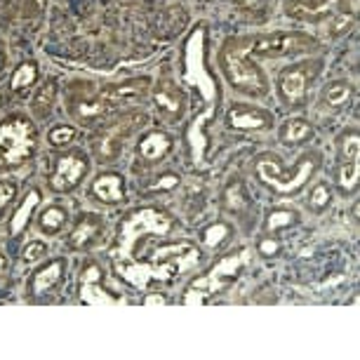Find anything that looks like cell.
I'll return each mask as SVG.
<instances>
[{
  "instance_id": "obj_29",
  "label": "cell",
  "mask_w": 360,
  "mask_h": 360,
  "mask_svg": "<svg viewBox=\"0 0 360 360\" xmlns=\"http://www.w3.org/2000/svg\"><path fill=\"white\" fill-rule=\"evenodd\" d=\"M330 198H332V191L328 184H318L314 191H311V198H309V207L314 212H323L325 207L330 205Z\"/></svg>"
},
{
  "instance_id": "obj_41",
  "label": "cell",
  "mask_w": 360,
  "mask_h": 360,
  "mask_svg": "<svg viewBox=\"0 0 360 360\" xmlns=\"http://www.w3.org/2000/svg\"><path fill=\"white\" fill-rule=\"evenodd\" d=\"M151 304H165V299L160 295H151V297H146V307H151Z\"/></svg>"
},
{
  "instance_id": "obj_38",
  "label": "cell",
  "mask_w": 360,
  "mask_h": 360,
  "mask_svg": "<svg viewBox=\"0 0 360 360\" xmlns=\"http://www.w3.org/2000/svg\"><path fill=\"white\" fill-rule=\"evenodd\" d=\"M176 184H179V176L165 174V176H160V181H155L153 188H155V191H167V188H174Z\"/></svg>"
},
{
  "instance_id": "obj_5",
  "label": "cell",
  "mask_w": 360,
  "mask_h": 360,
  "mask_svg": "<svg viewBox=\"0 0 360 360\" xmlns=\"http://www.w3.org/2000/svg\"><path fill=\"white\" fill-rule=\"evenodd\" d=\"M219 64L224 73H226L229 83L238 87V90H245L252 94H266V78L257 66L250 62V57L240 54L231 45V40H226L224 50L219 54Z\"/></svg>"
},
{
  "instance_id": "obj_33",
  "label": "cell",
  "mask_w": 360,
  "mask_h": 360,
  "mask_svg": "<svg viewBox=\"0 0 360 360\" xmlns=\"http://www.w3.org/2000/svg\"><path fill=\"white\" fill-rule=\"evenodd\" d=\"M295 212H290V210H276V212L269 214V221H266V229L269 231H276L281 226H290L292 221H295Z\"/></svg>"
},
{
  "instance_id": "obj_40",
  "label": "cell",
  "mask_w": 360,
  "mask_h": 360,
  "mask_svg": "<svg viewBox=\"0 0 360 360\" xmlns=\"http://www.w3.org/2000/svg\"><path fill=\"white\" fill-rule=\"evenodd\" d=\"M278 248H281V243H278V240H262L259 252L262 255H276Z\"/></svg>"
},
{
  "instance_id": "obj_20",
  "label": "cell",
  "mask_w": 360,
  "mask_h": 360,
  "mask_svg": "<svg viewBox=\"0 0 360 360\" xmlns=\"http://www.w3.org/2000/svg\"><path fill=\"white\" fill-rule=\"evenodd\" d=\"M101 229H104L101 219H97L94 214H85L83 219H80L78 226L73 229V233H71V248L73 250L90 248L92 243H94V238L101 233Z\"/></svg>"
},
{
  "instance_id": "obj_36",
  "label": "cell",
  "mask_w": 360,
  "mask_h": 360,
  "mask_svg": "<svg viewBox=\"0 0 360 360\" xmlns=\"http://www.w3.org/2000/svg\"><path fill=\"white\" fill-rule=\"evenodd\" d=\"M15 195H17V186L12 184V181H3V184H0V214L5 212V207L10 205Z\"/></svg>"
},
{
  "instance_id": "obj_39",
  "label": "cell",
  "mask_w": 360,
  "mask_h": 360,
  "mask_svg": "<svg viewBox=\"0 0 360 360\" xmlns=\"http://www.w3.org/2000/svg\"><path fill=\"white\" fill-rule=\"evenodd\" d=\"M202 302H205V292H200L195 288L184 297V304H202Z\"/></svg>"
},
{
  "instance_id": "obj_13",
  "label": "cell",
  "mask_w": 360,
  "mask_h": 360,
  "mask_svg": "<svg viewBox=\"0 0 360 360\" xmlns=\"http://www.w3.org/2000/svg\"><path fill=\"white\" fill-rule=\"evenodd\" d=\"M245 262H248V252L224 257V259L217 264V266L210 271L207 276H202V278H198V281H193V288L195 290H207V292H217V290L226 288L229 281L238 274V269H240Z\"/></svg>"
},
{
  "instance_id": "obj_8",
  "label": "cell",
  "mask_w": 360,
  "mask_h": 360,
  "mask_svg": "<svg viewBox=\"0 0 360 360\" xmlns=\"http://www.w3.org/2000/svg\"><path fill=\"white\" fill-rule=\"evenodd\" d=\"M318 66L321 64H297V66H292V69H285L281 73L278 92H281V99L285 101V104L288 106H304L309 83L316 78Z\"/></svg>"
},
{
  "instance_id": "obj_26",
  "label": "cell",
  "mask_w": 360,
  "mask_h": 360,
  "mask_svg": "<svg viewBox=\"0 0 360 360\" xmlns=\"http://www.w3.org/2000/svg\"><path fill=\"white\" fill-rule=\"evenodd\" d=\"M358 176H360V162L358 160H346L344 167H342V174H339V186H342L344 193L356 191Z\"/></svg>"
},
{
  "instance_id": "obj_16",
  "label": "cell",
  "mask_w": 360,
  "mask_h": 360,
  "mask_svg": "<svg viewBox=\"0 0 360 360\" xmlns=\"http://www.w3.org/2000/svg\"><path fill=\"white\" fill-rule=\"evenodd\" d=\"M342 5V0H314V3H304V0H288L285 12L292 19H302V22H318L323 17L335 15Z\"/></svg>"
},
{
  "instance_id": "obj_4",
  "label": "cell",
  "mask_w": 360,
  "mask_h": 360,
  "mask_svg": "<svg viewBox=\"0 0 360 360\" xmlns=\"http://www.w3.org/2000/svg\"><path fill=\"white\" fill-rule=\"evenodd\" d=\"M172 229V219L167 214L158 212V210L144 207L137 210V212L127 214L125 221L120 224V233H118V250H115V257L118 259H130L132 248L137 245L139 238H144L146 233H155V236H165Z\"/></svg>"
},
{
  "instance_id": "obj_10",
  "label": "cell",
  "mask_w": 360,
  "mask_h": 360,
  "mask_svg": "<svg viewBox=\"0 0 360 360\" xmlns=\"http://www.w3.org/2000/svg\"><path fill=\"white\" fill-rule=\"evenodd\" d=\"M69 113L80 125H94V123H101V120H104L106 115H111L113 111L108 108L106 101L101 99L99 90L97 92L80 90V92H71Z\"/></svg>"
},
{
  "instance_id": "obj_7",
  "label": "cell",
  "mask_w": 360,
  "mask_h": 360,
  "mask_svg": "<svg viewBox=\"0 0 360 360\" xmlns=\"http://www.w3.org/2000/svg\"><path fill=\"white\" fill-rule=\"evenodd\" d=\"M137 123L141 125V115L130 113V115H120V120H115V123L99 127V132L92 139L94 155L99 158V162H113L120 158V153L125 148V139L132 134Z\"/></svg>"
},
{
  "instance_id": "obj_37",
  "label": "cell",
  "mask_w": 360,
  "mask_h": 360,
  "mask_svg": "<svg viewBox=\"0 0 360 360\" xmlns=\"http://www.w3.org/2000/svg\"><path fill=\"white\" fill-rule=\"evenodd\" d=\"M47 252V248L43 245V243H29V245H26V250H24V262L26 264H36L40 257H43Z\"/></svg>"
},
{
  "instance_id": "obj_27",
  "label": "cell",
  "mask_w": 360,
  "mask_h": 360,
  "mask_svg": "<svg viewBox=\"0 0 360 360\" xmlns=\"http://www.w3.org/2000/svg\"><path fill=\"white\" fill-rule=\"evenodd\" d=\"M54 92H57V85L54 83H47L43 90L36 94V99H33V111H36L38 118H45L47 113H50L52 108V101H54Z\"/></svg>"
},
{
  "instance_id": "obj_1",
  "label": "cell",
  "mask_w": 360,
  "mask_h": 360,
  "mask_svg": "<svg viewBox=\"0 0 360 360\" xmlns=\"http://www.w3.org/2000/svg\"><path fill=\"white\" fill-rule=\"evenodd\" d=\"M38 132L29 118L12 115L0 123V169L22 165L36 153Z\"/></svg>"
},
{
  "instance_id": "obj_21",
  "label": "cell",
  "mask_w": 360,
  "mask_h": 360,
  "mask_svg": "<svg viewBox=\"0 0 360 360\" xmlns=\"http://www.w3.org/2000/svg\"><path fill=\"white\" fill-rule=\"evenodd\" d=\"M64 276V262L62 259H54L47 264L45 269H40L31 281V292L33 295H45L47 290H52L54 285L62 281Z\"/></svg>"
},
{
  "instance_id": "obj_35",
  "label": "cell",
  "mask_w": 360,
  "mask_h": 360,
  "mask_svg": "<svg viewBox=\"0 0 360 360\" xmlns=\"http://www.w3.org/2000/svg\"><path fill=\"white\" fill-rule=\"evenodd\" d=\"M226 205H229V210H233V212H238V210L245 207V195H243V184H240V181H236V184L226 191Z\"/></svg>"
},
{
  "instance_id": "obj_15",
  "label": "cell",
  "mask_w": 360,
  "mask_h": 360,
  "mask_svg": "<svg viewBox=\"0 0 360 360\" xmlns=\"http://www.w3.org/2000/svg\"><path fill=\"white\" fill-rule=\"evenodd\" d=\"M271 113L259 106L250 104H236L229 108V125L236 130H264L271 125Z\"/></svg>"
},
{
  "instance_id": "obj_17",
  "label": "cell",
  "mask_w": 360,
  "mask_h": 360,
  "mask_svg": "<svg viewBox=\"0 0 360 360\" xmlns=\"http://www.w3.org/2000/svg\"><path fill=\"white\" fill-rule=\"evenodd\" d=\"M101 281V271L94 266H87L85 274H83V281H80V299L90 307H113V304H120V299L111 297L108 292L99 285Z\"/></svg>"
},
{
  "instance_id": "obj_44",
  "label": "cell",
  "mask_w": 360,
  "mask_h": 360,
  "mask_svg": "<svg viewBox=\"0 0 360 360\" xmlns=\"http://www.w3.org/2000/svg\"><path fill=\"white\" fill-rule=\"evenodd\" d=\"M245 3H250V5H252V3H257V0H245Z\"/></svg>"
},
{
  "instance_id": "obj_24",
  "label": "cell",
  "mask_w": 360,
  "mask_h": 360,
  "mask_svg": "<svg viewBox=\"0 0 360 360\" xmlns=\"http://www.w3.org/2000/svg\"><path fill=\"white\" fill-rule=\"evenodd\" d=\"M38 200H40V193L36 191V188H33V191L26 195V200L22 202V207H19L17 212H15V217H12V221H10L12 236H19L26 229V224H29V219H31L33 207L38 205Z\"/></svg>"
},
{
  "instance_id": "obj_22",
  "label": "cell",
  "mask_w": 360,
  "mask_h": 360,
  "mask_svg": "<svg viewBox=\"0 0 360 360\" xmlns=\"http://www.w3.org/2000/svg\"><path fill=\"white\" fill-rule=\"evenodd\" d=\"M311 137H314V127L304 118H290V120H285V125L281 127L283 144H302V141H307Z\"/></svg>"
},
{
  "instance_id": "obj_9",
  "label": "cell",
  "mask_w": 360,
  "mask_h": 360,
  "mask_svg": "<svg viewBox=\"0 0 360 360\" xmlns=\"http://www.w3.org/2000/svg\"><path fill=\"white\" fill-rule=\"evenodd\" d=\"M148 87H151L148 85V78H132L125 80V83L108 85L104 90H99V94L111 111H125V108L139 106L148 97Z\"/></svg>"
},
{
  "instance_id": "obj_11",
  "label": "cell",
  "mask_w": 360,
  "mask_h": 360,
  "mask_svg": "<svg viewBox=\"0 0 360 360\" xmlns=\"http://www.w3.org/2000/svg\"><path fill=\"white\" fill-rule=\"evenodd\" d=\"M87 172V158L83 151H71L62 155L54 165V172L50 176V186L54 191L64 193V191H71L80 184V179L85 176Z\"/></svg>"
},
{
  "instance_id": "obj_18",
  "label": "cell",
  "mask_w": 360,
  "mask_h": 360,
  "mask_svg": "<svg viewBox=\"0 0 360 360\" xmlns=\"http://www.w3.org/2000/svg\"><path fill=\"white\" fill-rule=\"evenodd\" d=\"M92 193L94 198L101 200V202H108V205H113V202H120L123 200V176L120 174H101L94 179L92 184Z\"/></svg>"
},
{
  "instance_id": "obj_6",
  "label": "cell",
  "mask_w": 360,
  "mask_h": 360,
  "mask_svg": "<svg viewBox=\"0 0 360 360\" xmlns=\"http://www.w3.org/2000/svg\"><path fill=\"white\" fill-rule=\"evenodd\" d=\"M316 167H318V162L314 155H307V158L299 162L295 174H285L281 165L276 162V158H269L266 155V158L257 160V176L278 193H295L307 184L309 176L316 172Z\"/></svg>"
},
{
  "instance_id": "obj_23",
  "label": "cell",
  "mask_w": 360,
  "mask_h": 360,
  "mask_svg": "<svg viewBox=\"0 0 360 360\" xmlns=\"http://www.w3.org/2000/svg\"><path fill=\"white\" fill-rule=\"evenodd\" d=\"M325 104L330 106H349L351 99H353V85L349 83V80H335V83H330L328 87H325Z\"/></svg>"
},
{
  "instance_id": "obj_25",
  "label": "cell",
  "mask_w": 360,
  "mask_h": 360,
  "mask_svg": "<svg viewBox=\"0 0 360 360\" xmlns=\"http://www.w3.org/2000/svg\"><path fill=\"white\" fill-rule=\"evenodd\" d=\"M66 221H69V212L59 205L47 207L45 212L40 214V229H43L45 233H52V236L59 233V231L66 226Z\"/></svg>"
},
{
  "instance_id": "obj_43",
  "label": "cell",
  "mask_w": 360,
  "mask_h": 360,
  "mask_svg": "<svg viewBox=\"0 0 360 360\" xmlns=\"http://www.w3.org/2000/svg\"><path fill=\"white\" fill-rule=\"evenodd\" d=\"M3 64H5V52H3V47H0V69H3Z\"/></svg>"
},
{
  "instance_id": "obj_2",
  "label": "cell",
  "mask_w": 360,
  "mask_h": 360,
  "mask_svg": "<svg viewBox=\"0 0 360 360\" xmlns=\"http://www.w3.org/2000/svg\"><path fill=\"white\" fill-rule=\"evenodd\" d=\"M231 45L245 57H285L302 50L316 47V38L307 33H259V36H243L231 38Z\"/></svg>"
},
{
  "instance_id": "obj_31",
  "label": "cell",
  "mask_w": 360,
  "mask_h": 360,
  "mask_svg": "<svg viewBox=\"0 0 360 360\" xmlns=\"http://www.w3.org/2000/svg\"><path fill=\"white\" fill-rule=\"evenodd\" d=\"M226 236H229V226H226V224H214V226H210V229L202 231V243H205L207 248H217Z\"/></svg>"
},
{
  "instance_id": "obj_28",
  "label": "cell",
  "mask_w": 360,
  "mask_h": 360,
  "mask_svg": "<svg viewBox=\"0 0 360 360\" xmlns=\"http://www.w3.org/2000/svg\"><path fill=\"white\" fill-rule=\"evenodd\" d=\"M38 78V69L36 64H22L19 69L15 71V76H12V90H24V87H31L33 83H36Z\"/></svg>"
},
{
  "instance_id": "obj_42",
  "label": "cell",
  "mask_w": 360,
  "mask_h": 360,
  "mask_svg": "<svg viewBox=\"0 0 360 360\" xmlns=\"http://www.w3.org/2000/svg\"><path fill=\"white\" fill-rule=\"evenodd\" d=\"M5 269H8V259H5V257L0 255V274H5Z\"/></svg>"
},
{
  "instance_id": "obj_32",
  "label": "cell",
  "mask_w": 360,
  "mask_h": 360,
  "mask_svg": "<svg viewBox=\"0 0 360 360\" xmlns=\"http://www.w3.org/2000/svg\"><path fill=\"white\" fill-rule=\"evenodd\" d=\"M342 148H344V160H358L360 155V137L356 130L346 132L342 139Z\"/></svg>"
},
{
  "instance_id": "obj_3",
  "label": "cell",
  "mask_w": 360,
  "mask_h": 360,
  "mask_svg": "<svg viewBox=\"0 0 360 360\" xmlns=\"http://www.w3.org/2000/svg\"><path fill=\"white\" fill-rule=\"evenodd\" d=\"M184 83L193 85L207 104L205 111L214 113L217 108V80L205 66V31L195 29L186 43L184 54Z\"/></svg>"
},
{
  "instance_id": "obj_19",
  "label": "cell",
  "mask_w": 360,
  "mask_h": 360,
  "mask_svg": "<svg viewBox=\"0 0 360 360\" xmlns=\"http://www.w3.org/2000/svg\"><path fill=\"white\" fill-rule=\"evenodd\" d=\"M172 139L165 132H148L144 139L139 141V155L146 162H158L167 155Z\"/></svg>"
},
{
  "instance_id": "obj_30",
  "label": "cell",
  "mask_w": 360,
  "mask_h": 360,
  "mask_svg": "<svg viewBox=\"0 0 360 360\" xmlns=\"http://www.w3.org/2000/svg\"><path fill=\"white\" fill-rule=\"evenodd\" d=\"M47 139H50L52 146H66L76 139V130H73L71 125H59V127H54V130H50V137Z\"/></svg>"
},
{
  "instance_id": "obj_34",
  "label": "cell",
  "mask_w": 360,
  "mask_h": 360,
  "mask_svg": "<svg viewBox=\"0 0 360 360\" xmlns=\"http://www.w3.org/2000/svg\"><path fill=\"white\" fill-rule=\"evenodd\" d=\"M332 17H335V19H332L330 29H332L335 36H339V33H344V31H349V26H353V22H356V17H353L351 12H342V10H337Z\"/></svg>"
},
{
  "instance_id": "obj_12",
  "label": "cell",
  "mask_w": 360,
  "mask_h": 360,
  "mask_svg": "<svg viewBox=\"0 0 360 360\" xmlns=\"http://www.w3.org/2000/svg\"><path fill=\"white\" fill-rule=\"evenodd\" d=\"M153 101H155V111L162 120L167 123H176L181 118L186 108V97L184 92L176 87L169 78H160L158 85H155V92H153Z\"/></svg>"
},
{
  "instance_id": "obj_14",
  "label": "cell",
  "mask_w": 360,
  "mask_h": 360,
  "mask_svg": "<svg viewBox=\"0 0 360 360\" xmlns=\"http://www.w3.org/2000/svg\"><path fill=\"white\" fill-rule=\"evenodd\" d=\"M174 271H179V264H162V266H148V264H132V266H123L118 264V274L132 283L134 288L144 290L148 281H169Z\"/></svg>"
}]
</instances>
